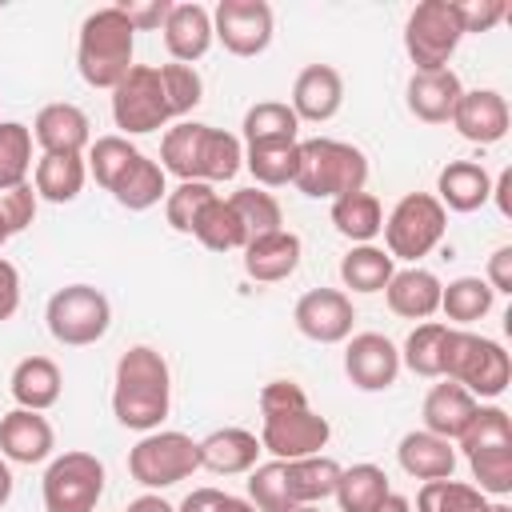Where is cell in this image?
I'll use <instances>...</instances> for the list:
<instances>
[{"instance_id": "1", "label": "cell", "mask_w": 512, "mask_h": 512, "mask_svg": "<svg viewBox=\"0 0 512 512\" xmlns=\"http://www.w3.org/2000/svg\"><path fill=\"white\" fill-rule=\"evenodd\" d=\"M168 408H172L168 360L148 344H132L116 360V376H112V412H116V420L132 432H156L164 424Z\"/></svg>"}, {"instance_id": "2", "label": "cell", "mask_w": 512, "mask_h": 512, "mask_svg": "<svg viewBox=\"0 0 512 512\" xmlns=\"http://www.w3.org/2000/svg\"><path fill=\"white\" fill-rule=\"evenodd\" d=\"M260 416V448L276 460L320 456V448L332 436V424L308 408V396L296 380H268L260 388Z\"/></svg>"}, {"instance_id": "3", "label": "cell", "mask_w": 512, "mask_h": 512, "mask_svg": "<svg viewBox=\"0 0 512 512\" xmlns=\"http://www.w3.org/2000/svg\"><path fill=\"white\" fill-rule=\"evenodd\" d=\"M160 168L172 172L180 184L184 180L220 184L244 168V144L224 128H212L200 120H180L160 140Z\"/></svg>"}, {"instance_id": "4", "label": "cell", "mask_w": 512, "mask_h": 512, "mask_svg": "<svg viewBox=\"0 0 512 512\" xmlns=\"http://www.w3.org/2000/svg\"><path fill=\"white\" fill-rule=\"evenodd\" d=\"M88 172L128 212H144V208L160 204V196H168L164 168L152 156H144L136 144H128V136L92 140L88 144Z\"/></svg>"}, {"instance_id": "5", "label": "cell", "mask_w": 512, "mask_h": 512, "mask_svg": "<svg viewBox=\"0 0 512 512\" xmlns=\"http://www.w3.org/2000/svg\"><path fill=\"white\" fill-rule=\"evenodd\" d=\"M340 464L332 456H300V460H268L248 472V500L256 512H288L300 504H320L336 492Z\"/></svg>"}, {"instance_id": "6", "label": "cell", "mask_w": 512, "mask_h": 512, "mask_svg": "<svg viewBox=\"0 0 512 512\" xmlns=\"http://www.w3.org/2000/svg\"><path fill=\"white\" fill-rule=\"evenodd\" d=\"M132 52H136V28L116 4L84 16L80 40H76V68L88 88L112 92L132 72Z\"/></svg>"}, {"instance_id": "7", "label": "cell", "mask_w": 512, "mask_h": 512, "mask_svg": "<svg viewBox=\"0 0 512 512\" xmlns=\"http://www.w3.org/2000/svg\"><path fill=\"white\" fill-rule=\"evenodd\" d=\"M292 184L312 200H340L348 192H364L368 156L356 144H344V140H332V136L300 140Z\"/></svg>"}, {"instance_id": "8", "label": "cell", "mask_w": 512, "mask_h": 512, "mask_svg": "<svg viewBox=\"0 0 512 512\" xmlns=\"http://www.w3.org/2000/svg\"><path fill=\"white\" fill-rule=\"evenodd\" d=\"M440 376L460 384L472 396L496 400L512 384V360H508L504 344H496L488 336H476V332H464V328H448Z\"/></svg>"}, {"instance_id": "9", "label": "cell", "mask_w": 512, "mask_h": 512, "mask_svg": "<svg viewBox=\"0 0 512 512\" xmlns=\"http://www.w3.org/2000/svg\"><path fill=\"white\" fill-rule=\"evenodd\" d=\"M460 448H464L476 488L484 496L512 492V416L504 408H496V404L476 408L472 424L460 436Z\"/></svg>"}, {"instance_id": "10", "label": "cell", "mask_w": 512, "mask_h": 512, "mask_svg": "<svg viewBox=\"0 0 512 512\" xmlns=\"http://www.w3.org/2000/svg\"><path fill=\"white\" fill-rule=\"evenodd\" d=\"M380 232H384V244H388L384 252L392 260L416 264L420 256H428L444 240L448 212H444V204L432 192H408V196L396 200V208L388 212V220H384Z\"/></svg>"}, {"instance_id": "11", "label": "cell", "mask_w": 512, "mask_h": 512, "mask_svg": "<svg viewBox=\"0 0 512 512\" xmlns=\"http://www.w3.org/2000/svg\"><path fill=\"white\" fill-rule=\"evenodd\" d=\"M44 320H48V332H52L56 344H64V348H88V344H96L108 332L112 304L92 284H68V288H60V292L48 296Z\"/></svg>"}, {"instance_id": "12", "label": "cell", "mask_w": 512, "mask_h": 512, "mask_svg": "<svg viewBox=\"0 0 512 512\" xmlns=\"http://www.w3.org/2000/svg\"><path fill=\"white\" fill-rule=\"evenodd\" d=\"M464 28L452 0H420L408 12L404 24V52L416 64V72H440L448 68L452 52L460 48Z\"/></svg>"}, {"instance_id": "13", "label": "cell", "mask_w": 512, "mask_h": 512, "mask_svg": "<svg viewBox=\"0 0 512 512\" xmlns=\"http://www.w3.org/2000/svg\"><path fill=\"white\" fill-rule=\"evenodd\" d=\"M112 120L124 136H144V132L164 128L168 120H176L160 68L132 64V72L112 88Z\"/></svg>"}, {"instance_id": "14", "label": "cell", "mask_w": 512, "mask_h": 512, "mask_svg": "<svg viewBox=\"0 0 512 512\" xmlns=\"http://www.w3.org/2000/svg\"><path fill=\"white\" fill-rule=\"evenodd\" d=\"M200 468V448L184 432H144L128 452V472L144 488H172Z\"/></svg>"}, {"instance_id": "15", "label": "cell", "mask_w": 512, "mask_h": 512, "mask_svg": "<svg viewBox=\"0 0 512 512\" xmlns=\"http://www.w3.org/2000/svg\"><path fill=\"white\" fill-rule=\"evenodd\" d=\"M44 512H96L104 496V464L92 452H64L44 472Z\"/></svg>"}, {"instance_id": "16", "label": "cell", "mask_w": 512, "mask_h": 512, "mask_svg": "<svg viewBox=\"0 0 512 512\" xmlns=\"http://www.w3.org/2000/svg\"><path fill=\"white\" fill-rule=\"evenodd\" d=\"M272 8L264 0H220L212 12V36L232 56H260L272 44Z\"/></svg>"}, {"instance_id": "17", "label": "cell", "mask_w": 512, "mask_h": 512, "mask_svg": "<svg viewBox=\"0 0 512 512\" xmlns=\"http://www.w3.org/2000/svg\"><path fill=\"white\" fill-rule=\"evenodd\" d=\"M292 320H296V332L308 336L312 344H340L352 336L356 308H352V296L340 288H308L296 300Z\"/></svg>"}, {"instance_id": "18", "label": "cell", "mask_w": 512, "mask_h": 512, "mask_svg": "<svg viewBox=\"0 0 512 512\" xmlns=\"http://www.w3.org/2000/svg\"><path fill=\"white\" fill-rule=\"evenodd\" d=\"M344 372L360 392H384L400 376V348L380 332H356L344 348Z\"/></svg>"}, {"instance_id": "19", "label": "cell", "mask_w": 512, "mask_h": 512, "mask_svg": "<svg viewBox=\"0 0 512 512\" xmlns=\"http://www.w3.org/2000/svg\"><path fill=\"white\" fill-rule=\"evenodd\" d=\"M508 124H512V112H508V100L496 88H472L452 108V128L464 140L484 144V148L500 144L508 136Z\"/></svg>"}, {"instance_id": "20", "label": "cell", "mask_w": 512, "mask_h": 512, "mask_svg": "<svg viewBox=\"0 0 512 512\" xmlns=\"http://www.w3.org/2000/svg\"><path fill=\"white\" fill-rule=\"evenodd\" d=\"M32 140L44 148V156H84V148L92 144V124H88L84 108L56 100L36 112Z\"/></svg>"}, {"instance_id": "21", "label": "cell", "mask_w": 512, "mask_h": 512, "mask_svg": "<svg viewBox=\"0 0 512 512\" xmlns=\"http://www.w3.org/2000/svg\"><path fill=\"white\" fill-rule=\"evenodd\" d=\"M56 448V432L40 412L12 408L0 416V456L8 464H40Z\"/></svg>"}, {"instance_id": "22", "label": "cell", "mask_w": 512, "mask_h": 512, "mask_svg": "<svg viewBox=\"0 0 512 512\" xmlns=\"http://www.w3.org/2000/svg\"><path fill=\"white\" fill-rule=\"evenodd\" d=\"M344 104V80L332 64H308L300 68L296 84H292V112L296 120H308V124H324L340 112Z\"/></svg>"}, {"instance_id": "23", "label": "cell", "mask_w": 512, "mask_h": 512, "mask_svg": "<svg viewBox=\"0 0 512 512\" xmlns=\"http://www.w3.org/2000/svg\"><path fill=\"white\" fill-rule=\"evenodd\" d=\"M300 252H304L300 236L288 228H276V232L244 244V272L256 284H280L300 268Z\"/></svg>"}, {"instance_id": "24", "label": "cell", "mask_w": 512, "mask_h": 512, "mask_svg": "<svg viewBox=\"0 0 512 512\" xmlns=\"http://www.w3.org/2000/svg\"><path fill=\"white\" fill-rule=\"evenodd\" d=\"M164 48L176 64H196L212 48V12L204 4H172L164 20Z\"/></svg>"}, {"instance_id": "25", "label": "cell", "mask_w": 512, "mask_h": 512, "mask_svg": "<svg viewBox=\"0 0 512 512\" xmlns=\"http://www.w3.org/2000/svg\"><path fill=\"white\" fill-rule=\"evenodd\" d=\"M196 448H200V468H208L216 476L252 472L256 468V456L264 452L260 448V436L248 432V428H216L204 440H196Z\"/></svg>"}, {"instance_id": "26", "label": "cell", "mask_w": 512, "mask_h": 512, "mask_svg": "<svg viewBox=\"0 0 512 512\" xmlns=\"http://www.w3.org/2000/svg\"><path fill=\"white\" fill-rule=\"evenodd\" d=\"M408 112L424 124H448L452 120V108L456 100L464 96V84L452 68H440V72H412L408 80Z\"/></svg>"}, {"instance_id": "27", "label": "cell", "mask_w": 512, "mask_h": 512, "mask_svg": "<svg viewBox=\"0 0 512 512\" xmlns=\"http://www.w3.org/2000/svg\"><path fill=\"white\" fill-rule=\"evenodd\" d=\"M480 400L472 392H464L460 384L444 380V384H432L428 396H424V432L440 436V440H460L464 428L472 424Z\"/></svg>"}, {"instance_id": "28", "label": "cell", "mask_w": 512, "mask_h": 512, "mask_svg": "<svg viewBox=\"0 0 512 512\" xmlns=\"http://www.w3.org/2000/svg\"><path fill=\"white\" fill-rule=\"evenodd\" d=\"M436 200L444 204V212H476L492 200V176L484 164L476 160H452L440 168L436 176Z\"/></svg>"}, {"instance_id": "29", "label": "cell", "mask_w": 512, "mask_h": 512, "mask_svg": "<svg viewBox=\"0 0 512 512\" xmlns=\"http://www.w3.org/2000/svg\"><path fill=\"white\" fill-rule=\"evenodd\" d=\"M440 280H436V272H428V268H404V272H392V280H388V288H384V300H388V308L396 312V316H404V320H428V316H436L440 312Z\"/></svg>"}, {"instance_id": "30", "label": "cell", "mask_w": 512, "mask_h": 512, "mask_svg": "<svg viewBox=\"0 0 512 512\" xmlns=\"http://www.w3.org/2000/svg\"><path fill=\"white\" fill-rule=\"evenodd\" d=\"M60 388H64V376H60L56 360H48V356H24L12 368V380H8V392H12L16 408H28V412L52 408L60 400Z\"/></svg>"}, {"instance_id": "31", "label": "cell", "mask_w": 512, "mask_h": 512, "mask_svg": "<svg viewBox=\"0 0 512 512\" xmlns=\"http://www.w3.org/2000/svg\"><path fill=\"white\" fill-rule=\"evenodd\" d=\"M396 460L416 480H448L456 472V448H452V440H440V436H432L424 428L400 436Z\"/></svg>"}, {"instance_id": "32", "label": "cell", "mask_w": 512, "mask_h": 512, "mask_svg": "<svg viewBox=\"0 0 512 512\" xmlns=\"http://www.w3.org/2000/svg\"><path fill=\"white\" fill-rule=\"evenodd\" d=\"M84 180H88L84 156H40L32 172V188L48 204H72L84 192Z\"/></svg>"}, {"instance_id": "33", "label": "cell", "mask_w": 512, "mask_h": 512, "mask_svg": "<svg viewBox=\"0 0 512 512\" xmlns=\"http://www.w3.org/2000/svg\"><path fill=\"white\" fill-rule=\"evenodd\" d=\"M332 224L344 240L352 244H372L384 228V208L372 192H348L340 200H332Z\"/></svg>"}, {"instance_id": "34", "label": "cell", "mask_w": 512, "mask_h": 512, "mask_svg": "<svg viewBox=\"0 0 512 512\" xmlns=\"http://www.w3.org/2000/svg\"><path fill=\"white\" fill-rule=\"evenodd\" d=\"M392 272H396V260H392L384 248H376V244H356V248H348V256L340 260V280H344V288H352V292H360V296L384 292L388 280H392Z\"/></svg>"}, {"instance_id": "35", "label": "cell", "mask_w": 512, "mask_h": 512, "mask_svg": "<svg viewBox=\"0 0 512 512\" xmlns=\"http://www.w3.org/2000/svg\"><path fill=\"white\" fill-rule=\"evenodd\" d=\"M244 144H296L300 120L284 100H260L244 112Z\"/></svg>"}, {"instance_id": "36", "label": "cell", "mask_w": 512, "mask_h": 512, "mask_svg": "<svg viewBox=\"0 0 512 512\" xmlns=\"http://www.w3.org/2000/svg\"><path fill=\"white\" fill-rule=\"evenodd\" d=\"M388 476L384 468L376 464H352V468H340V480H336V504L340 512H372L384 496H388Z\"/></svg>"}, {"instance_id": "37", "label": "cell", "mask_w": 512, "mask_h": 512, "mask_svg": "<svg viewBox=\"0 0 512 512\" xmlns=\"http://www.w3.org/2000/svg\"><path fill=\"white\" fill-rule=\"evenodd\" d=\"M452 324L444 320H424L408 332L404 348H400V364L424 380H436L440 376V364H444V336H448Z\"/></svg>"}, {"instance_id": "38", "label": "cell", "mask_w": 512, "mask_h": 512, "mask_svg": "<svg viewBox=\"0 0 512 512\" xmlns=\"http://www.w3.org/2000/svg\"><path fill=\"white\" fill-rule=\"evenodd\" d=\"M416 512H492V500L464 480H424L416 492Z\"/></svg>"}, {"instance_id": "39", "label": "cell", "mask_w": 512, "mask_h": 512, "mask_svg": "<svg viewBox=\"0 0 512 512\" xmlns=\"http://www.w3.org/2000/svg\"><path fill=\"white\" fill-rule=\"evenodd\" d=\"M192 236L212 252H236V248L244 252V244H248V236H244V228H240V220H236V212L224 196H212L204 204V212L196 216Z\"/></svg>"}, {"instance_id": "40", "label": "cell", "mask_w": 512, "mask_h": 512, "mask_svg": "<svg viewBox=\"0 0 512 512\" xmlns=\"http://www.w3.org/2000/svg\"><path fill=\"white\" fill-rule=\"evenodd\" d=\"M492 300H496V292L484 284V276H460V280H452V284L440 288V312L452 324L484 320L492 312Z\"/></svg>"}, {"instance_id": "41", "label": "cell", "mask_w": 512, "mask_h": 512, "mask_svg": "<svg viewBox=\"0 0 512 512\" xmlns=\"http://www.w3.org/2000/svg\"><path fill=\"white\" fill-rule=\"evenodd\" d=\"M296 144H248L244 148V168L260 188H284L296 180Z\"/></svg>"}, {"instance_id": "42", "label": "cell", "mask_w": 512, "mask_h": 512, "mask_svg": "<svg viewBox=\"0 0 512 512\" xmlns=\"http://www.w3.org/2000/svg\"><path fill=\"white\" fill-rule=\"evenodd\" d=\"M228 204H232V212H236V220H240V228H244V236H248V240H256V236H268V232L284 228L280 200H276L272 192L256 188V184H252V188L232 192V196H228Z\"/></svg>"}, {"instance_id": "43", "label": "cell", "mask_w": 512, "mask_h": 512, "mask_svg": "<svg viewBox=\"0 0 512 512\" xmlns=\"http://www.w3.org/2000/svg\"><path fill=\"white\" fill-rule=\"evenodd\" d=\"M32 172V128L20 120H0V192L28 184Z\"/></svg>"}, {"instance_id": "44", "label": "cell", "mask_w": 512, "mask_h": 512, "mask_svg": "<svg viewBox=\"0 0 512 512\" xmlns=\"http://www.w3.org/2000/svg\"><path fill=\"white\" fill-rule=\"evenodd\" d=\"M212 196H216V188H212V184H196V180L176 184V188L164 196V216H168V224H172L176 232L192 236L196 216L204 212V204H208Z\"/></svg>"}, {"instance_id": "45", "label": "cell", "mask_w": 512, "mask_h": 512, "mask_svg": "<svg viewBox=\"0 0 512 512\" xmlns=\"http://www.w3.org/2000/svg\"><path fill=\"white\" fill-rule=\"evenodd\" d=\"M160 76H164V88H168V100H172V116H188L200 100H204V80L192 64H160Z\"/></svg>"}, {"instance_id": "46", "label": "cell", "mask_w": 512, "mask_h": 512, "mask_svg": "<svg viewBox=\"0 0 512 512\" xmlns=\"http://www.w3.org/2000/svg\"><path fill=\"white\" fill-rule=\"evenodd\" d=\"M36 188L32 184H20V188H8V192H0V248L16 236V232H24L32 220H36Z\"/></svg>"}, {"instance_id": "47", "label": "cell", "mask_w": 512, "mask_h": 512, "mask_svg": "<svg viewBox=\"0 0 512 512\" xmlns=\"http://www.w3.org/2000/svg\"><path fill=\"white\" fill-rule=\"evenodd\" d=\"M176 512H256V504L244 496H228L220 488H192Z\"/></svg>"}, {"instance_id": "48", "label": "cell", "mask_w": 512, "mask_h": 512, "mask_svg": "<svg viewBox=\"0 0 512 512\" xmlns=\"http://www.w3.org/2000/svg\"><path fill=\"white\" fill-rule=\"evenodd\" d=\"M456 16H460L464 36L468 32H488V28H496L508 16V4L504 0H460L456 4Z\"/></svg>"}, {"instance_id": "49", "label": "cell", "mask_w": 512, "mask_h": 512, "mask_svg": "<svg viewBox=\"0 0 512 512\" xmlns=\"http://www.w3.org/2000/svg\"><path fill=\"white\" fill-rule=\"evenodd\" d=\"M124 16H128V24L136 28V32H148V28H164V20H168V0H144V4H116Z\"/></svg>"}, {"instance_id": "50", "label": "cell", "mask_w": 512, "mask_h": 512, "mask_svg": "<svg viewBox=\"0 0 512 512\" xmlns=\"http://www.w3.org/2000/svg\"><path fill=\"white\" fill-rule=\"evenodd\" d=\"M484 284H488L492 292H504V296H512V244H504V248H496V252L488 256V272H484Z\"/></svg>"}, {"instance_id": "51", "label": "cell", "mask_w": 512, "mask_h": 512, "mask_svg": "<svg viewBox=\"0 0 512 512\" xmlns=\"http://www.w3.org/2000/svg\"><path fill=\"white\" fill-rule=\"evenodd\" d=\"M16 308H20V272L12 260L0 256V324L12 320Z\"/></svg>"}, {"instance_id": "52", "label": "cell", "mask_w": 512, "mask_h": 512, "mask_svg": "<svg viewBox=\"0 0 512 512\" xmlns=\"http://www.w3.org/2000/svg\"><path fill=\"white\" fill-rule=\"evenodd\" d=\"M508 192H512V168H504V172L496 176V184H492V196H496V204H500V216H504V220L512 216V200H508Z\"/></svg>"}, {"instance_id": "53", "label": "cell", "mask_w": 512, "mask_h": 512, "mask_svg": "<svg viewBox=\"0 0 512 512\" xmlns=\"http://www.w3.org/2000/svg\"><path fill=\"white\" fill-rule=\"evenodd\" d=\"M124 512H176V508H172L164 496H156V492H144V496H136V500L124 508Z\"/></svg>"}, {"instance_id": "54", "label": "cell", "mask_w": 512, "mask_h": 512, "mask_svg": "<svg viewBox=\"0 0 512 512\" xmlns=\"http://www.w3.org/2000/svg\"><path fill=\"white\" fill-rule=\"evenodd\" d=\"M372 512H412V504H408V496H400V492H388Z\"/></svg>"}, {"instance_id": "55", "label": "cell", "mask_w": 512, "mask_h": 512, "mask_svg": "<svg viewBox=\"0 0 512 512\" xmlns=\"http://www.w3.org/2000/svg\"><path fill=\"white\" fill-rule=\"evenodd\" d=\"M12 500V468H8V460L0 456V508Z\"/></svg>"}, {"instance_id": "56", "label": "cell", "mask_w": 512, "mask_h": 512, "mask_svg": "<svg viewBox=\"0 0 512 512\" xmlns=\"http://www.w3.org/2000/svg\"><path fill=\"white\" fill-rule=\"evenodd\" d=\"M288 512H324V508H316V504H300V508H288Z\"/></svg>"}, {"instance_id": "57", "label": "cell", "mask_w": 512, "mask_h": 512, "mask_svg": "<svg viewBox=\"0 0 512 512\" xmlns=\"http://www.w3.org/2000/svg\"><path fill=\"white\" fill-rule=\"evenodd\" d=\"M492 512H512V508L508 504H492Z\"/></svg>"}]
</instances>
